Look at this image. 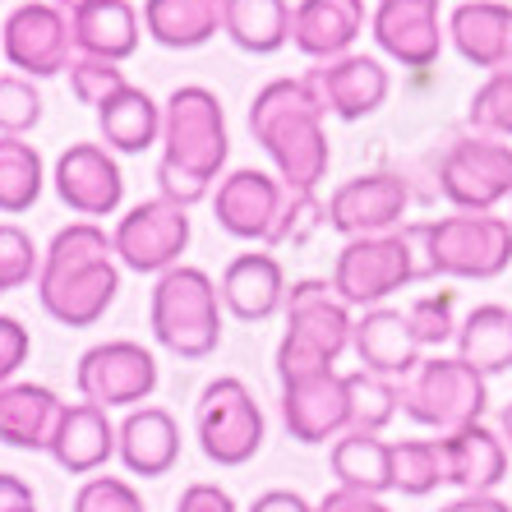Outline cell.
<instances>
[{
    "instance_id": "obj_1",
    "label": "cell",
    "mask_w": 512,
    "mask_h": 512,
    "mask_svg": "<svg viewBox=\"0 0 512 512\" xmlns=\"http://www.w3.org/2000/svg\"><path fill=\"white\" fill-rule=\"evenodd\" d=\"M227 111L213 88L185 84L162 107V162H157V194L180 208H194L213 194L227 167Z\"/></svg>"
},
{
    "instance_id": "obj_2",
    "label": "cell",
    "mask_w": 512,
    "mask_h": 512,
    "mask_svg": "<svg viewBox=\"0 0 512 512\" xmlns=\"http://www.w3.org/2000/svg\"><path fill=\"white\" fill-rule=\"evenodd\" d=\"M120 296V259L97 222H70L42 250L37 300L65 328H93Z\"/></svg>"
},
{
    "instance_id": "obj_3",
    "label": "cell",
    "mask_w": 512,
    "mask_h": 512,
    "mask_svg": "<svg viewBox=\"0 0 512 512\" xmlns=\"http://www.w3.org/2000/svg\"><path fill=\"white\" fill-rule=\"evenodd\" d=\"M250 134L273 157L277 180L291 194H314L328 176L333 148L323 130V107L305 79H273L250 102Z\"/></svg>"
},
{
    "instance_id": "obj_4",
    "label": "cell",
    "mask_w": 512,
    "mask_h": 512,
    "mask_svg": "<svg viewBox=\"0 0 512 512\" xmlns=\"http://www.w3.org/2000/svg\"><path fill=\"white\" fill-rule=\"evenodd\" d=\"M420 254V273L494 282L512 263V222L494 213H448L434 222H406Z\"/></svg>"
},
{
    "instance_id": "obj_5",
    "label": "cell",
    "mask_w": 512,
    "mask_h": 512,
    "mask_svg": "<svg viewBox=\"0 0 512 512\" xmlns=\"http://www.w3.org/2000/svg\"><path fill=\"white\" fill-rule=\"evenodd\" d=\"M286 333L277 342V379H305V374L333 370L337 356L351 346V305L323 277H300L286 286Z\"/></svg>"
},
{
    "instance_id": "obj_6",
    "label": "cell",
    "mask_w": 512,
    "mask_h": 512,
    "mask_svg": "<svg viewBox=\"0 0 512 512\" xmlns=\"http://www.w3.org/2000/svg\"><path fill=\"white\" fill-rule=\"evenodd\" d=\"M148 323H153L157 346H167L180 360H203L222 346V296L217 282L203 268L176 263L171 273L157 277L153 300H148Z\"/></svg>"
},
{
    "instance_id": "obj_7",
    "label": "cell",
    "mask_w": 512,
    "mask_h": 512,
    "mask_svg": "<svg viewBox=\"0 0 512 512\" xmlns=\"http://www.w3.org/2000/svg\"><path fill=\"white\" fill-rule=\"evenodd\" d=\"M397 402L416 425L439 429V434H453L462 425H476L485 420L489 406V383L480 370H471L466 360L457 356H425L416 370L397 383Z\"/></svg>"
},
{
    "instance_id": "obj_8",
    "label": "cell",
    "mask_w": 512,
    "mask_h": 512,
    "mask_svg": "<svg viewBox=\"0 0 512 512\" xmlns=\"http://www.w3.org/2000/svg\"><path fill=\"white\" fill-rule=\"evenodd\" d=\"M411 282H425V273H420V254L406 222L388 236L346 240L333 263V291L351 310H379L383 300Z\"/></svg>"
},
{
    "instance_id": "obj_9",
    "label": "cell",
    "mask_w": 512,
    "mask_h": 512,
    "mask_svg": "<svg viewBox=\"0 0 512 512\" xmlns=\"http://www.w3.org/2000/svg\"><path fill=\"white\" fill-rule=\"evenodd\" d=\"M194 434H199V448L213 466H245L259 457L268 425H263V411L250 388L227 374V379H213L199 393Z\"/></svg>"
},
{
    "instance_id": "obj_10",
    "label": "cell",
    "mask_w": 512,
    "mask_h": 512,
    "mask_svg": "<svg viewBox=\"0 0 512 512\" xmlns=\"http://www.w3.org/2000/svg\"><path fill=\"white\" fill-rule=\"evenodd\" d=\"M439 194L457 213H494L512 199V143L466 134L439 153Z\"/></svg>"
},
{
    "instance_id": "obj_11",
    "label": "cell",
    "mask_w": 512,
    "mask_h": 512,
    "mask_svg": "<svg viewBox=\"0 0 512 512\" xmlns=\"http://www.w3.org/2000/svg\"><path fill=\"white\" fill-rule=\"evenodd\" d=\"M111 245L130 273H171L180 254L190 250V208H180L162 194L134 203L111 231Z\"/></svg>"
},
{
    "instance_id": "obj_12",
    "label": "cell",
    "mask_w": 512,
    "mask_h": 512,
    "mask_svg": "<svg viewBox=\"0 0 512 512\" xmlns=\"http://www.w3.org/2000/svg\"><path fill=\"white\" fill-rule=\"evenodd\" d=\"M74 388H79V402H93L102 411H111V406H130L134 411L157 393V360L148 346L125 342V337L102 342L79 356Z\"/></svg>"
},
{
    "instance_id": "obj_13",
    "label": "cell",
    "mask_w": 512,
    "mask_h": 512,
    "mask_svg": "<svg viewBox=\"0 0 512 512\" xmlns=\"http://www.w3.org/2000/svg\"><path fill=\"white\" fill-rule=\"evenodd\" d=\"M0 51L24 79H51L65 74L74 51V28L70 14L56 10L51 0H28L0 24Z\"/></svg>"
},
{
    "instance_id": "obj_14",
    "label": "cell",
    "mask_w": 512,
    "mask_h": 512,
    "mask_svg": "<svg viewBox=\"0 0 512 512\" xmlns=\"http://www.w3.org/2000/svg\"><path fill=\"white\" fill-rule=\"evenodd\" d=\"M411 208V185L397 171H365V176L342 180L328 199V227L342 231L346 240L356 236H388L402 227Z\"/></svg>"
},
{
    "instance_id": "obj_15",
    "label": "cell",
    "mask_w": 512,
    "mask_h": 512,
    "mask_svg": "<svg viewBox=\"0 0 512 512\" xmlns=\"http://www.w3.org/2000/svg\"><path fill=\"white\" fill-rule=\"evenodd\" d=\"M286 208V185L268 171L240 167L231 176L217 180L213 194V217L217 227L236 240H254V245H273V231L282 222Z\"/></svg>"
},
{
    "instance_id": "obj_16",
    "label": "cell",
    "mask_w": 512,
    "mask_h": 512,
    "mask_svg": "<svg viewBox=\"0 0 512 512\" xmlns=\"http://www.w3.org/2000/svg\"><path fill=\"white\" fill-rule=\"evenodd\" d=\"M310 93L319 97L323 116H337V120H365L388 102V70H383L374 56H356L346 51L337 60H319L310 74H305Z\"/></svg>"
},
{
    "instance_id": "obj_17",
    "label": "cell",
    "mask_w": 512,
    "mask_h": 512,
    "mask_svg": "<svg viewBox=\"0 0 512 512\" xmlns=\"http://www.w3.org/2000/svg\"><path fill=\"white\" fill-rule=\"evenodd\" d=\"M56 194L60 203L79 213L84 222L93 217H111L125 199V176H120L116 157L102 143H70L65 153L56 157Z\"/></svg>"
},
{
    "instance_id": "obj_18",
    "label": "cell",
    "mask_w": 512,
    "mask_h": 512,
    "mask_svg": "<svg viewBox=\"0 0 512 512\" xmlns=\"http://www.w3.org/2000/svg\"><path fill=\"white\" fill-rule=\"evenodd\" d=\"M282 420L296 443H328L351 429V402H346V374L323 370L305 379L282 383Z\"/></svg>"
},
{
    "instance_id": "obj_19",
    "label": "cell",
    "mask_w": 512,
    "mask_h": 512,
    "mask_svg": "<svg viewBox=\"0 0 512 512\" xmlns=\"http://www.w3.org/2000/svg\"><path fill=\"white\" fill-rule=\"evenodd\" d=\"M370 28L374 42L406 70H429L448 42V28L439 24V0H379Z\"/></svg>"
},
{
    "instance_id": "obj_20",
    "label": "cell",
    "mask_w": 512,
    "mask_h": 512,
    "mask_svg": "<svg viewBox=\"0 0 512 512\" xmlns=\"http://www.w3.org/2000/svg\"><path fill=\"white\" fill-rule=\"evenodd\" d=\"M439 448H443V476L462 494H494L508 480V443L485 420L443 434Z\"/></svg>"
},
{
    "instance_id": "obj_21",
    "label": "cell",
    "mask_w": 512,
    "mask_h": 512,
    "mask_svg": "<svg viewBox=\"0 0 512 512\" xmlns=\"http://www.w3.org/2000/svg\"><path fill=\"white\" fill-rule=\"evenodd\" d=\"M217 296H222V310H231L240 323L273 319L286 305V273H282V263H277V254H268V250L236 254L222 268Z\"/></svg>"
},
{
    "instance_id": "obj_22",
    "label": "cell",
    "mask_w": 512,
    "mask_h": 512,
    "mask_svg": "<svg viewBox=\"0 0 512 512\" xmlns=\"http://www.w3.org/2000/svg\"><path fill=\"white\" fill-rule=\"evenodd\" d=\"M351 351L360 356V370L383 374V379H393V383H402L406 374L425 360V351H420L406 314L388 310V305L360 314L356 328H351Z\"/></svg>"
},
{
    "instance_id": "obj_23",
    "label": "cell",
    "mask_w": 512,
    "mask_h": 512,
    "mask_svg": "<svg viewBox=\"0 0 512 512\" xmlns=\"http://www.w3.org/2000/svg\"><path fill=\"white\" fill-rule=\"evenodd\" d=\"M457 56L476 70H508L512 65V5L503 0H462L448 19Z\"/></svg>"
},
{
    "instance_id": "obj_24",
    "label": "cell",
    "mask_w": 512,
    "mask_h": 512,
    "mask_svg": "<svg viewBox=\"0 0 512 512\" xmlns=\"http://www.w3.org/2000/svg\"><path fill=\"white\" fill-rule=\"evenodd\" d=\"M47 453L56 457L60 471L70 476H93L116 457V425L107 420V411L93 402H70L56 420Z\"/></svg>"
},
{
    "instance_id": "obj_25",
    "label": "cell",
    "mask_w": 512,
    "mask_h": 512,
    "mask_svg": "<svg viewBox=\"0 0 512 512\" xmlns=\"http://www.w3.org/2000/svg\"><path fill=\"white\" fill-rule=\"evenodd\" d=\"M116 457L130 476H167L180 462V425L162 406H134L125 425L116 429Z\"/></svg>"
},
{
    "instance_id": "obj_26",
    "label": "cell",
    "mask_w": 512,
    "mask_h": 512,
    "mask_svg": "<svg viewBox=\"0 0 512 512\" xmlns=\"http://www.w3.org/2000/svg\"><path fill=\"white\" fill-rule=\"evenodd\" d=\"M365 33V0H300L291 10V42L310 60H337Z\"/></svg>"
},
{
    "instance_id": "obj_27",
    "label": "cell",
    "mask_w": 512,
    "mask_h": 512,
    "mask_svg": "<svg viewBox=\"0 0 512 512\" xmlns=\"http://www.w3.org/2000/svg\"><path fill=\"white\" fill-rule=\"evenodd\" d=\"M60 411L65 402L47 383H5L0 388V443L24 448V453H47Z\"/></svg>"
},
{
    "instance_id": "obj_28",
    "label": "cell",
    "mask_w": 512,
    "mask_h": 512,
    "mask_svg": "<svg viewBox=\"0 0 512 512\" xmlns=\"http://www.w3.org/2000/svg\"><path fill=\"white\" fill-rule=\"evenodd\" d=\"M139 10L130 0H88L84 10L70 14L74 51L97 60H130L139 51Z\"/></svg>"
},
{
    "instance_id": "obj_29",
    "label": "cell",
    "mask_w": 512,
    "mask_h": 512,
    "mask_svg": "<svg viewBox=\"0 0 512 512\" xmlns=\"http://www.w3.org/2000/svg\"><path fill=\"white\" fill-rule=\"evenodd\" d=\"M227 0H143V28L157 47L194 51L222 33Z\"/></svg>"
},
{
    "instance_id": "obj_30",
    "label": "cell",
    "mask_w": 512,
    "mask_h": 512,
    "mask_svg": "<svg viewBox=\"0 0 512 512\" xmlns=\"http://www.w3.org/2000/svg\"><path fill=\"white\" fill-rule=\"evenodd\" d=\"M333 476L342 489L383 499L393 489V439L346 429L342 439L333 443Z\"/></svg>"
},
{
    "instance_id": "obj_31",
    "label": "cell",
    "mask_w": 512,
    "mask_h": 512,
    "mask_svg": "<svg viewBox=\"0 0 512 512\" xmlns=\"http://www.w3.org/2000/svg\"><path fill=\"white\" fill-rule=\"evenodd\" d=\"M97 125H102L107 148L116 153H143V148L162 143V107L134 84L97 107Z\"/></svg>"
},
{
    "instance_id": "obj_32",
    "label": "cell",
    "mask_w": 512,
    "mask_h": 512,
    "mask_svg": "<svg viewBox=\"0 0 512 512\" xmlns=\"http://www.w3.org/2000/svg\"><path fill=\"white\" fill-rule=\"evenodd\" d=\"M222 33L250 56H273L291 42V5L286 0H227Z\"/></svg>"
},
{
    "instance_id": "obj_33",
    "label": "cell",
    "mask_w": 512,
    "mask_h": 512,
    "mask_svg": "<svg viewBox=\"0 0 512 512\" xmlns=\"http://www.w3.org/2000/svg\"><path fill=\"white\" fill-rule=\"evenodd\" d=\"M457 360L471 370L503 374L512 370V310L508 305H476L457 328Z\"/></svg>"
},
{
    "instance_id": "obj_34",
    "label": "cell",
    "mask_w": 512,
    "mask_h": 512,
    "mask_svg": "<svg viewBox=\"0 0 512 512\" xmlns=\"http://www.w3.org/2000/svg\"><path fill=\"white\" fill-rule=\"evenodd\" d=\"M47 171H42V153L28 139H10L0 134V213L19 217L42 199Z\"/></svg>"
},
{
    "instance_id": "obj_35",
    "label": "cell",
    "mask_w": 512,
    "mask_h": 512,
    "mask_svg": "<svg viewBox=\"0 0 512 512\" xmlns=\"http://www.w3.org/2000/svg\"><path fill=\"white\" fill-rule=\"evenodd\" d=\"M439 485H448L439 439H393V489L406 499H425Z\"/></svg>"
},
{
    "instance_id": "obj_36",
    "label": "cell",
    "mask_w": 512,
    "mask_h": 512,
    "mask_svg": "<svg viewBox=\"0 0 512 512\" xmlns=\"http://www.w3.org/2000/svg\"><path fill=\"white\" fill-rule=\"evenodd\" d=\"M346 402H351V429H360V434H383L393 425L397 411H402L397 383L370 370L346 374Z\"/></svg>"
},
{
    "instance_id": "obj_37",
    "label": "cell",
    "mask_w": 512,
    "mask_h": 512,
    "mask_svg": "<svg viewBox=\"0 0 512 512\" xmlns=\"http://www.w3.org/2000/svg\"><path fill=\"white\" fill-rule=\"evenodd\" d=\"M466 120H471V130L485 134V139H512V65L508 70H494L485 84L471 93Z\"/></svg>"
},
{
    "instance_id": "obj_38",
    "label": "cell",
    "mask_w": 512,
    "mask_h": 512,
    "mask_svg": "<svg viewBox=\"0 0 512 512\" xmlns=\"http://www.w3.org/2000/svg\"><path fill=\"white\" fill-rule=\"evenodd\" d=\"M406 323H411L420 351H439L443 342H457V328H462V319H457V296L453 291H429V296L411 300Z\"/></svg>"
},
{
    "instance_id": "obj_39",
    "label": "cell",
    "mask_w": 512,
    "mask_h": 512,
    "mask_svg": "<svg viewBox=\"0 0 512 512\" xmlns=\"http://www.w3.org/2000/svg\"><path fill=\"white\" fill-rule=\"evenodd\" d=\"M37 273H42V250L33 245V236L14 222H0V291H19L37 282Z\"/></svg>"
},
{
    "instance_id": "obj_40",
    "label": "cell",
    "mask_w": 512,
    "mask_h": 512,
    "mask_svg": "<svg viewBox=\"0 0 512 512\" xmlns=\"http://www.w3.org/2000/svg\"><path fill=\"white\" fill-rule=\"evenodd\" d=\"M70 93L84 102V107H102L107 97H116L120 88H130L125 70H120L116 60H97V56H74L70 60Z\"/></svg>"
},
{
    "instance_id": "obj_41",
    "label": "cell",
    "mask_w": 512,
    "mask_h": 512,
    "mask_svg": "<svg viewBox=\"0 0 512 512\" xmlns=\"http://www.w3.org/2000/svg\"><path fill=\"white\" fill-rule=\"evenodd\" d=\"M37 120H42V93L33 88V79L0 74V134L24 139L28 130H37Z\"/></svg>"
},
{
    "instance_id": "obj_42",
    "label": "cell",
    "mask_w": 512,
    "mask_h": 512,
    "mask_svg": "<svg viewBox=\"0 0 512 512\" xmlns=\"http://www.w3.org/2000/svg\"><path fill=\"white\" fill-rule=\"evenodd\" d=\"M74 512H148L143 494L120 476H88L74 494Z\"/></svg>"
},
{
    "instance_id": "obj_43",
    "label": "cell",
    "mask_w": 512,
    "mask_h": 512,
    "mask_svg": "<svg viewBox=\"0 0 512 512\" xmlns=\"http://www.w3.org/2000/svg\"><path fill=\"white\" fill-rule=\"evenodd\" d=\"M328 222V203H319L314 194H291L286 190V208H282V222L273 231V245H305L314 227Z\"/></svg>"
},
{
    "instance_id": "obj_44",
    "label": "cell",
    "mask_w": 512,
    "mask_h": 512,
    "mask_svg": "<svg viewBox=\"0 0 512 512\" xmlns=\"http://www.w3.org/2000/svg\"><path fill=\"white\" fill-rule=\"evenodd\" d=\"M28 351H33V337L14 314H0V388L14 383V374L28 365Z\"/></svg>"
},
{
    "instance_id": "obj_45",
    "label": "cell",
    "mask_w": 512,
    "mask_h": 512,
    "mask_svg": "<svg viewBox=\"0 0 512 512\" xmlns=\"http://www.w3.org/2000/svg\"><path fill=\"white\" fill-rule=\"evenodd\" d=\"M176 512H236V499H231L222 485H208V480H199V485H190L185 494H180Z\"/></svg>"
},
{
    "instance_id": "obj_46",
    "label": "cell",
    "mask_w": 512,
    "mask_h": 512,
    "mask_svg": "<svg viewBox=\"0 0 512 512\" xmlns=\"http://www.w3.org/2000/svg\"><path fill=\"white\" fill-rule=\"evenodd\" d=\"M314 512H393V508L374 499V494H356V489L337 485L333 494H323V503H314Z\"/></svg>"
},
{
    "instance_id": "obj_47",
    "label": "cell",
    "mask_w": 512,
    "mask_h": 512,
    "mask_svg": "<svg viewBox=\"0 0 512 512\" xmlns=\"http://www.w3.org/2000/svg\"><path fill=\"white\" fill-rule=\"evenodd\" d=\"M19 508H37V494L24 476L0 471V512H19Z\"/></svg>"
},
{
    "instance_id": "obj_48",
    "label": "cell",
    "mask_w": 512,
    "mask_h": 512,
    "mask_svg": "<svg viewBox=\"0 0 512 512\" xmlns=\"http://www.w3.org/2000/svg\"><path fill=\"white\" fill-rule=\"evenodd\" d=\"M250 512H314V503L305 494H296V489H268V494H259L250 503Z\"/></svg>"
},
{
    "instance_id": "obj_49",
    "label": "cell",
    "mask_w": 512,
    "mask_h": 512,
    "mask_svg": "<svg viewBox=\"0 0 512 512\" xmlns=\"http://www.w3.org/2000/svg\"><path fill=\"white\" fill-rule=\"evenodd\" d=\"M439 512H512V503H503L499 494H462Z\"/></svg>"
},
{
    "instance_id": "obj_50",
    "label": "cell",
    "mask_w": 512,
    "mask_h": 512,
    "mask_svg": "<svg viewBox=\"0 0 512 512\" xmlns=\"http://www.w3.org/2000/svg\"><path fill=\"white\" fill-rule=\"evenodd\" d=\"M499 434H503V443H508V453H512V402L499 411Z\"/></svg>"
},
{
    "instance_id": "obj_51",
    "label": "cell",
    "mask_w": 512,
    "mask_h": 512,
    "mask_svg": "<svg viewBox=\"0 0 512 512\" xmlns=\"http://www.w3.org/2000/svg\"><path fill=\"white\" fill-rule=\"evenodd\" d=\"M51 5H56V10H65V14H74V10H84L88 0H51Z\"/></svg>"
},
{
    "instance_id": "obj_52",
    "label": "cell",
    "mask_w": 512,
    "mask_h": 512,
    "mask_svg": "<svg viewBox=\"0 0 512 512\" xmlns=\"http://www.w3.org/2000/svg\"><path fill=\"white\" fill-rule=\"evenodd\" d=\"M19 512H37V508H19Z\"/></svg>"
},
{
    "instance_id": "obj_53",
    "label": "cell",
    "mask_w": 512,
    "mask_h": 512,
    "mask_svg": "<svg viewBox=\"0 0 512 512\" xmlns=\"http://www.w3.org/2000/svg\"><path fill=\"white\" fill-rule=\"evenodd\" d=\"M508 222H512V217H508Z\"/></svg>"
}]
</instances>
